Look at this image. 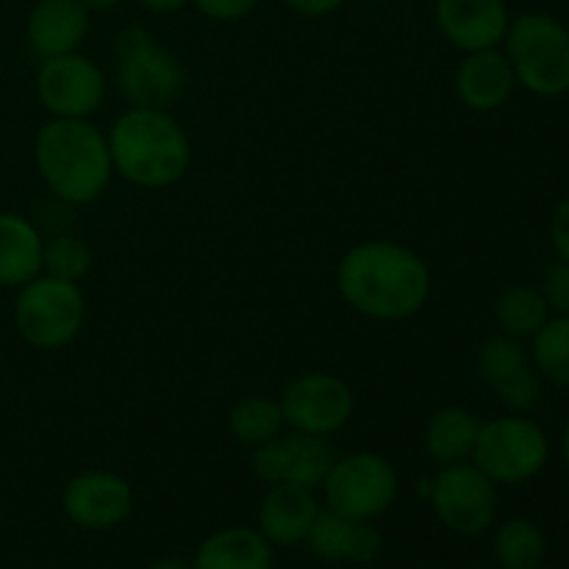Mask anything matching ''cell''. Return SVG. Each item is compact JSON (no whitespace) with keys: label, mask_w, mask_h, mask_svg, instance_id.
Instances as JSON below:
<instances>
[{"label":"cell","mask_w":569,"mask_h":569,"mask_svg":"<svg viewBox=\"0 0 569 569\" xmlns=\"http://www.w3.org/2000/svg\"><path fill=\"white\" fill-rule=\"evenodd\" d=\"M276 445L278 459H281V483H298V487L317 489L322 487L333 461H337L333 445L326 437H315V433H281Z\"/></svg>","instance_id":"44dd1931"},{"label":"cell","mask_w":569,"mask_h":569,"mask_svg":"<svg viewBox=\"0 0 569 569\" xmlns=\"http://www.w3.org/2000/svg\"><path fill=\"white\" fill-rule=\"evenodd\" d=\"M539 292L548 300L550 315L569 317V261L559 259L548 272H545Z\"/></svg>","instance_id":"f1b7e54d"},{"label":"cell","mask_w":569,"mask_h":569,"mask_svg":"<svg viewBox=\"0 0 569 569\" xmlns=\"http://www.w3.org/2000/svg\"><path fill=\"white\" fill-rule=\"evenodd\" d=\"M61 511L83 531H111L131 517L133 489L120 472H78L61 492Z\"/></svg>","instance_id":"7c38bea8"},{"label":"cell","mask_w":569,"mask_h":569,"mask_svg":"<svg viewBox=\"0 0 569 569\" xmlns=\"http://www.w3.org/2000/svg\"><path fill=\"white\" fill-rule=\"evenodd\" d=\"M550 242L561 261H569V198L561 200L550 217Z\"/></svg>","instance_id":"4dcf8cb0"},{"label":"cell","mask_w":569,"mask_h":569,"mask_svg":"<svg viewBox=\"0 0 569 569\" xmlns=\"http://www.w3.org/2000/svg\"><path fill=\"white\" fill-rule=\"evenodd\" d=\"M326 509L359 522H376L387 515L400 495V476L389 459L370 450L337 456L322 481Z\"/></svg>","instance_id":"ba28073f"},{"label":"cell","mask_w":569,"mask_h":569,"mask_svg":"<svg viewBox=\"0 0 569 569\" xmlns=\"http://www.w3.org/2000/svg\"><path fill=\"white\" fill-rule=\"evenodd\" d=\"M337 292L367 320L400 322L422 311L431 298V270L409 244L367 239L339 259Z\"/></svg>","instance_id":"6da1fadb"},{"label":"cell","mask_w":569,"mask_h":569,"mask_svg":"<svg viewBox=\"0 0 569 569\" xmlns=\"http://www.w3.org/2000/svg\"><path fill=\"white\" fill-rule=\"evenodd\" d=\"M122 98L144 109H167L183 92V67L148 28L128 26L114 39Z\"/></svg>","instance_id":"8992f818"},{"label":"cell","mask_w":569,"mask_h":569,"mask_svg":"<svg viewBox=\"0 0 569 569\" xmlns=\"http://www.w3.org/2000/svg\"><path fill=\"white\" fill-rule=\"evenodd\" d=\"M311 556L328 565H372L381 556V533L372 522L350 520L331 509H320L309 537Z\"/></svg>","instance_id":"9a60e30c"},{"label":"cell","mask_w":569,"mask_h":569,"mask_svg":"<svg viewBox=\"0 0 569 569\" xmlns=\"http://www.w3.org/2000/svg\"><path fill=\"white\" fill-rule=\"evenodd\" d=\"M470 459L495 483L520 487L545 470L550 459V439L531 417L503 415L481 422Z\"/></svg>","instance_id":"52a82bcc"},{"label":"cell","mask_w":569,"mask_h":569,"mask_svg":"<svg viewBox=\"0 0 569 569\" xmlns=\"http://www.w3.org/2000/svg\"><path fill=\"white\" fill-rule=\"evenodd\" d=\"M426 498L439 522L456 537H481L498 517V483L472 461L439 467L426 483Z\"/></svg>","instance_id":"9c48e42d"},{"label":"cell","mask_w":569,"mask_h":569,"mask_svg":"<svg viewBox=\"0 0 569 569\" xmlns=\"http://www.w3.org/2000/svg\"><path fill=\"white\" fill-rule=\"evenodd\" d=\"M148 569H192V561L181 559V556H164V559H156Z\"/></svg>","instance_id":"836d02e7"},{"label":"cell","mask_w":569,"mask_h":569,"mask_svg":"<svg viewBox=\"0 0 569 569\" xmlns=\"http://www.w3.org/2000/svg\"><path fill=\"white\" fill-rule=\"evenodd\" d=\"M139 6H142V11H148V14H176V11L187 9L189 0H137Z\"/></svg>","instance_id":"d6a6232c"},{"label":"cell","mask_w":569,"mask_h":569,"mask_svg":"<svg viewBox=\"0 0 569 569\" xmlns=\"http://www.w3.org/2000/svg\"><path fill=\"white\" fill-rule=\"evenodd\" d=\"M453 87L467 109L478 114H492L509 103L517 89V78L503 50L492 48L465 53V61L456 67Z\"/></svg>","instance_id":"2e32d148"},{"label":"cell","mask_w":569,"mask_h":569,"mask_svg":"<svg viewBox=\"0 0 569 569\" xmlns=\"http://www.w3.org/2000/svg\"><path fill=\"white\" fill-rule=\"evenodd\" d=\"M495 320L509 337L531 339L550 320L548 300L531 283H511L495 300Z\"/></svg>","instance_id":"7402d4cb"},{"label":"cell","mask_w":569,"mask_h":569,"mask_svg":"<svg viewBox=\"0 0 569 569\" xmlns=\"http://www.w3.org/2000/svg\"><path fill=\"white\" fill-rule=\"evenodd\" d=\"M87 322V298L81 287L53 276H37L17 289L14 326L22 342L37 350H61Z\"/></svg>","instance_id":"5b68a950"},{"label":"cell","mask_w":569,"mask_h":569,"mask_svg":"<svg viewBox=\"0 0 569 569\" xmlns=\"http://www.w3.org/2000/svg\"><path fill=\"white\" fill-rule=\"evenodd\" d=\"M495 395H498V400L509 415H528L542 400V378H539L533 367H528L520 376H515L503 387L495 389Z\"/></svg>","instance_id":"83f0119b"},{"label":"cell","mask_w":569,"mask_h":569,"mask_svg":"<svg viewBox=\"0 0 569 569\" xmlns=\"http://www.w3.org/2000/svg\"><path fill=\"white\" fill-rule=\"evenodd\" d=\"M94 256L83 239L76 233H59L50 242H44L42 253V272L44 276L61 278V281L81 283L92 272Z\"/></svg>","instance_id":"4316f807"},{"label":"cell","mask_w":569,"mask_h":569,"mask_svg":"<svg viewBox=\"0 0 569 569\" xmlns=\"http://www.w3.org/2000/svg\"><path fill=\"white\" fill-rule=\"evenodd\" d=\"M37 98L50 117L89 120L103 106L106 76L83 53L50 56L37 70Z\"/></svg>","instance_id":"8fae6325"},{"label":"cell","mask_w":569,"mask_h":569,"mask_svg":"<svg viewBox=\"0 0 569 569\" xmlns=\"http://www.w3.org/2000/svg\"><path fill=\"white\" fill-rule=\"evenodd\" d=\"M528 367H533L531 356L522 348L520 339L509 337V333L483 339V345L478 348L476 372L492 392L503 387L506 381H511L515 376H520L522 370H528Z\"/></svg>","instance_id":"484cf974"},{"label":"cell","mask_w":569,"mask_h":569,"mask_svg":"<svg viewBox=\"0 0 569 569\" xmlns=\"http://www.w3.org/2000/svg\"><path fill=\"white\" fill-rule=\"evenodd\" d=\"M561 459H565V467H567V472H569V420H567V426H565V437H561Z\"/></svg>","instance_id":"d590c367"},{"label":"cell","mask_w":569,"mask_h":569,"mask_svg":"<svg viewBox=\"0 0 569 569\" xmlns=\"http://www.w3.org/2000/svg\"><path fill=\"white\" fill-rule=\"evenodd\" d=\"M528 356L542 381L569 389V317H550L531 337Z\"/></svg>","instance_id":"d4e9b609"},{"label":"cell","mask_w":569,"mask_h":569,"mask_svg":"<svg viewBox=\"0 0 569 569\" xmlns=\"http://www.w3.org/2000/svg\"><path fill=\"white\" fill-rule=\"evenodd\" d=\"M114 176L139 189H167L187 176L192 142L167 109L131 106L109 128Z\"/></svg>","instance_id":"3957f363"},{"label":"cell","mask_w":569,"mask_h":569,"mask_svg":"<svg viewBox=\"0 0 569 569\" xmlns=\"http://www.w3.org/2000/svg\"><path fill=\"white\" fill-rule=\"evenodd\" d=\"M289 11L300 17H309V20H320V17L333 14V11L342 9L348 0H283Z\"/></svg>","instance_id":"1f68e13d"},{"label":"cell","mask_w":569,"mask_h":569,"mask_svg":"<svg viewBox=\"0 0 569 569\" xmlns=\"http://www.w3.org/2000/svg\"><path fill=\"white\" fill-rule=\"evenodd\" d=\"M287 428L283 420L281 403L264 395H250L242 398L239 403H233L231 415H228V431L244 448H259V445L272 442L278 439Z\"/></svg>","instance_id":"603a6c76"},{"label":"cell","mask_w":569,"mask_h":569,"mask_svg":"<svg viewBox=\"0 0 569 569\" xmlns=\"http://www.w3.org/2000/svg\"><path fill=\"white\" fill-rule=\"evenodd\" d=\"M433 20L456 50L478 53L503 44L511 14L506 0H437Z\"/></svg>","instance_id":"4fadbf2b"},{"label":"cell","mask_w":569,"mask_h":569,"mask_svg":"<svg viewBox=\"0 0 569 569\" xmlns=\"http://www.w3.org/2000/svg\"><path fill=\"white\" fill-rule=\"evenodd\" d=\"M481 420L461 406H442L426 422V456L439 467L459 465L472 456Z\"/></svg>","instance_id":"ffe728a7"},{"label":"cell","mask_w":569,"mask_h":569,"mask_svg":"<svg viewBox=\"0 0 569 569\" xmlns=\"http://www.w3.org/2000/svg\"><path fill=\"white\" fill-rule=\"evenodd\" d=\"M503 44L517 87L537 98H561L569 92V28L559 17L545 11L511 17Z\"/></svg>","instance_id":"277c9868"},{"label":"cell","mask_w":569,"mask_h":569,"mask_svg":"<svg viewBox=\"0 0 569 569\" xmlns=\"http://www.w3.org/2000/svg\"><path fill=\"white\" fill-rule=\"evenodd\" d=\"M320 515L315 489L298 483H272L259 503L256 528L272 548H298L306 545L311 526Z\"/></svg>","instance_id":"5bb4252c"},{"label":"cell","mask_w":569,"mask_h":569,"mask_svg":"<svg viewBox=\"0 0 569 569\" xmlns=\"http://www.w3.org/2000/svg\"><path fill=\"white\" fill-rule=\"evenodd\" d=\"M472 569H492V567H472Z\"/></svg>","instance_id":"8d00e7d4"},{"label":"cell","mask_w":569,"mask_h":569,"mask_svg":"<svg viewBox=\"0 0 569 569\" xmlns=\"http://www.w3.org/2000/svg\"><path fill=\"white\" fill-rule=\"evenodd\" d=\"M44 239L28 217L0 211V287L20 289L42 276Z\"/></svg>","instance_id":"ac0fdd59"},{"label":"cell","mask_w":569,"mask_h":569,"mask_svg":"<svg viewBox=\"0 0 569 569\" xmlns=\"http://www.w3.org/2000/svg\"><path fill=\"white\" fill-rule=\"evenodd\" d=\"M189 6H194L206 20L239 22L253 14L261 0H189Z\"/></svg>","instance_id":"f546056e"},{"label":"cell","mask_w":569,"mask_h":569,"mask_svg":"<svg viewBox=\"0 0 569 569\" xmlns=\"http://www.w3.org/2000/svg\"><path fill=\"white\" fill-rule=\"evenodd\" d=\"M120 3L122 0H81V6L89 11V14H92V11H111Z\"/></svg>","instance_id":"e575fe53"},{"label":"cell","mask_w":569,"mask_h":569,"mask_svg":"<svg viewBox=\"0 0 569 569\" xmlns=\"http://www.w3.org/2000/svg\"><path fill=\"white\" fill-rule=\"evenodd\" d=\"M281 411L289 431L331 439L342 431L356 411L353 389L333 372H306L295 378L281 395Z\"/></svg>","instance_id":"30bf717a"},{"label":"cell","mask_w":569,"mask_h":569,"mask_svg":"<svg viewBox=\"0 0 569 569\" xmlns=\"http://www.w3.org/2000/svg\"><path fill=\"white\" fill-rule=\"evenodd\" d=\"M87 33L89 11L81 0H37L26 22L28 44L42 59L76 53Z\"/></svg>","instance_id":"e0dca14e"},{"label":"cell","mask_w":569,"mask_h":569,"mask_svg":"<svg viewBox=\"0 0 569 569\" xmlns=\"http://www.w3.org/2000/svg\"><path fill=\"white\" fill-rule=\"evenodd\" d=\"M33 164L59 200L87 206L103 198L114 178L109 137L92 120L50 117L33 137Z\"/></svg>","instance_id":"7a4b0ae2"},{"label":"cell","mask_w":569,"mask_h":569,"mask_svg":"<svg viewBox=\"0 0 569 569\" xmlns=\"http://www.w3.org/2000/svg\"><path fill=\"white\" fill-rule=\"evenodd\" d=\"M492 550L500 569H539L548 553V542L537 522L515 517L495 531Z\"/></svg>","instance_id":"cb8c5ba5"},{"label":"cell","mask_w":569,"mask_h":569,"mask_svg":"<svg viewBox=\"0 0 569 569\" xmlns=\"http://www.w3.org/2000/svg\"><path fill=\"white\" fill-rule=\"evenodd\" d=\"M192 569H272V545L259 528H220L194 550Z\"/></svg>","instance_id":"d6986e66"}]
</instances>
